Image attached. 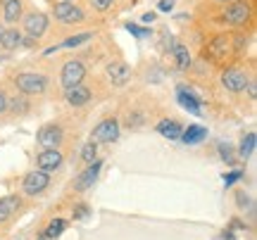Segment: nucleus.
Listing matches in <instances>:
<instances>
[{
    "label": "nucleus",
    "mask_w": 257,
    "mask_h": 240,
    "mask_svg": "<svg viewBox=\"0 0 257 240\" xmlns=\"http://www.w3.org/2000/svg\"><path fill=\"white\" fill-rule=\"evenodd\" d=\"M15 86H17V91L24 93V95H41V93H46V88H48V79L43 74L27 72V74L15 76Z\"/></svg>",
    "instance_id": "nucleus-1"
},
{
    "label": "nucleus",
    "mask_w": 257,
    "mask_h": 240,
    "mask_svg": "<svg viewBox=\"0 0 257 240\" xmlns=\"http://www.w3.org/2000/svg\"><path fill=\"white\" fill-rule=\"evenodd\" d=\"M250 17H252V5L248 0H233L224 12V22L231 27H243Z\"/></svg>",
    "instance_id": "nucleus-2"
},
{
    "label": "nucleus",
    "mask_w": 257,
    "mask_h": 240,
    "mask_svg": "<svg viewBox=\"0 0 257 240\" xmlns=\"http://www.w3.org/2000/svg\"><path fill=\"white\" fill-rule=\"evenodd\" d=\"M53 12H55V19L57 22H62V24H79V22H83V17H86L83 10L79 8V5H74V0L55 3Z\"/></svg>",
    "instance_id": "nucleus-3"
},
{
    "label": "nucleus",
    "mask_w": 257,
    "mask_h": 240,
    "mask_svg": "<svg viewBox=\"0 0 257 240\" xmlns=\"http://www.w3.org/2000/svg\"><path fill=\"white\" fill-rule=\"evenodd\" d=\"M48 185H50V174H48V171H41V169H34V171H29V174L24 176L22 190L27 195H41Z\"/></svg>",
    "instance_id": "nucleus-4"
},
{
    "label": "nucleus",
    "mask_w": 257,
    "mask_h": 240,
    "mask_svg": "<svg viewBox=\"0 0 257 240\" xmlns=\"http://www.w3.org/2000/svg\"><path fill=\"white\" fill-rule=\"evenodd\" d=\"M221 83H224V88L231 93H243L248 88L250 79L240 67H229V69H224V74H221Z\"/></svg>",
    "instance_id": "nucleus-5"
},
{
    "label": "nucleus",
    "mask_w": 257,
    "mask_h": 240,
    "mask_svg": "<svg viewBox=\"0 0 257 240\" xmlns=\"http://www.w3.org/2000/svg\"><path fill=\"white\" fill-rule=\"evenodd\" d=\"M36 138H38V145L43 150H55L62 145L64 131H62V126H57V124H46V126H41Z\"/></svg>",
    "instance_id": "nucleus-6"
},
{
    "label": "nucleus",
    "mask_w": 257,
    "mask_h": 240,
    "mask_svg": "<svg viewBox=\"0 0 257 240\" xmlns=\"http://www.w3.org/2000/svg\"><path fill=\"white\" fill-rule=\"evenodd\" d=\"M100 169H102V162L98 157L93 159V162H88V166L76 176V181H74V190L83 193V190L93 188V183H95V181H98V176H100Z\"/></svg>",
    "instance_id": "nucleus-7"
},
{
    "label": "nucleus",
    "mask_w": 257,
    "mask_h": 240,
    "mask_svg": "<svg viewBox=\"0 0 257 240\" xmlns=\"http://www.w3.org/2000/svg\"><path fill=\"white\" fill-rule=\"evenodd\" d=\"M119 138V121L117 119H102L91 133L93 143H112Z\"/></svg>",
    "instance_id": "nucleus-8"
},
{
    "label": "nucleus",
    "mask_w": 257,
    "mask_h": 240,
    "mask_svg": "<svg viewBox=\"0 0 257 240\" xmlns=\"http://www.w3.org/2000/svg\"><path fill=\"white\" fill-rule=\"evenodd\" d=\"M83 76H86V67H83V62H79V60H69V62H64V67H62L60 81H62L64 88H72V86H76V83L83 81Z\"/></svg>",
    "instance_id": "nucleus-9"
},
{
    "label": "nucleus",
    "mask_w": 257,
    "mask_h": 240,
    "mask_svg": "<svg viewBox=\"0 0 257 240\" xmlns=\"http://www.w3.org/2000/svg\"><path fill=\"white\" fill-rule=\"evenodd\" d=\"M46 31H48V17L43 12H31V15L24 17V34L29 38L38 41L41 36H46Z\"/></svg>",
    "instance_id": "nucleus-10"
},
{
    "label": "nucleus",
    "mask_w": 257,
    "mask_h": 240,
    "mask_svg": "<svg viewBox=\"0 0 257 240\" xmlns=\"http://www.w3.org/2000/svg\"><path fill=\"white\" fill-rule=\"evenodd\" d=\"M64 157H62V152L60 150H43V152H38V157H36V169H41V171H57L60 166H62Z\"/></svg>",
    "instance_id": "nucleus-11"
},
{
    "label": "nucleus",
    "mask_w": 257,
    "mask_h": 240,
    "mask_svg": "<svg viewBox=\"0 0 257 240\" xmlns=\"http://www.w3.org/2000/svg\"><path fill=\"white\" fill-rule=\"evenodd\" d=\"M64 100L69 102L72 107H81V105H86L91 100V91L83 83H76L72 88H64Z\"/></svg>",
    "instance_id": "nucleus-12"
},
{
    "label": "nucleus",
    "mask_w": 257,
    "mask_h": 240,
    "mask_svg": "<svg viewBox=\"0 0 257 240\" xmlns=\"http://www.w3.org/2000/svg\"><path fill=\"white\" fill-rule=\"evenodd\" d=\"M176 100L181 102V107H186L188 112H193L195 117H200L202 110H200V100L193 95V93H188V88L186 86H179V93H176Z\"/></svg>",
    "instance_id": "nucleus-13"
},
{
    "label": "nucleus",
    "mask_w": 257,
    "mask_h": 240,
    "mask_svg": "<svg viewBox=\"0 0 257 240\" xmlns=\"http://www.w3.org/2000/svg\"><path fill=\"white\" fill-rule=\"evenodd\" d=\"M157 133L165 136V138H169V140H179L181 138V133H184V126L174 119H162L160 124H157Z\"/></svg>",
    "instance_id": "nucleus-14"
},
{
    "label": "nucleus",
    "mask_w": 257,
    "mask_h": 240,
    "mask_svg": "<svg viewBox=\"0 0 257 240\" xmlns=\"http://www.w3.org/2000/svg\"><path fill=\"white\" fill-rule=\"evenodd\" d=\"M231 50V43L226 36H217L214 41H210V46H207V53L212 55V60H221V57H226Z\"/></svg>",
    "instance_id": "nucleus-15"
},
{
    "label": "nucleus",
    "mask_w": 257,
    "mask_h": 240,
    "mask_svg": "<svg viewBox=\"0 0 257 240\" xmlns=\"http://www.w3.org/2000/svg\"><path fill=\"white\" fill-rule=\"evenodd\" d=\"M205 138H207V129H205V126H198V124L184 129V133H181V140H184L186 145H198V143H202Z\"/></svg>",
    "instance_id": "nucleus-16"
},
{
    "label": "nucleus",
    "mask_w": 257,
    "mask_h": 240,
    "mask_svg": "<svg viewBox=\"0 0 257 240\" xmlns=\"http://www.w3.org/2000/svg\"><path fill=\"white\" fill-rule=\"evenodd\" d=\"M107 76L112 79V83H126V79L131 76V69L126 62H112L107 67Z\"/></svg>",
    "instance_id": "nucleus-17"
},
{
    "label": "nucleus",
    "mask_w": 257,
    "mask_h": 240,
    "mask_svg": "<svg viewBox=\"0 0 257 240\" xmlns=\"http://www.w3.org/2000/svg\"><path fill=\"white\" fill-rule=\"evenodd\" d=\"M17 46H22V31H17V29H3L0 31V48L12 50Z\"/></svg>",
    "instance_id": "nucleus-18"
},
{
    "label": "nucleus",
    "mask_w": 257,
    "mask_h": 240,
    "mask_svg": "<svg viewBox=\"0 0 257 240\" xmlns=\"http://www.w3.org/2000/svg\"><path fill=\"white\" fill-rule=\"evenodd\" d=\"M19 17H22V0H5V5H3V19L8 24H15V22H19Z\"/></svg>",
    "instance_id": "nucleus-19"
},
{
    "label": "nucleus",
    "mask_w": 257,
    "mask_h": 240,
    "mask_svg": "<svg viewBox=\"0 0 257 240\" xmlns=\"http://www.w3.org/2000/svg\"><path fill=\"white\" fill-rule=\"evenodd\" d=\"M174 60L179 72H186L191 67V55H188V48L186 46H174Z\"/></svg>",
    "instance_id": "nucleus-20"
},
{
    "label": "nucleus",
    "mask_w": 257,
    "mask_h": 240,
    "mask_svg": "<svg viewBox=\"0 0 257 240\" xmlns=\"http://www.w3.org/2000/svg\"><path fill=\"white\" fill-rule=\"evenodd\" d=\"M17 204H19L17 197H0V221L10 219L15 214V209H17Z\"/></svg>",
    "instance_id": "nucleus-21"
},
{
    "label": "nucleus",
    "mask_w": 257,
    "mask_h": 240,
    "mask_svg": "<svg viewBox=\"0 0 257 240\" xmlns=\"http://www.w3.org/2000/svg\"><path fill=\"white\" fill-rule=\"evenodd\" d=\"M255 143H257V136L250 131L248 136H243V140H240V148H238V155L243 159H248L250 155H252V150H255Z\"/></svg>",
    "instance_id": "nucleus-22"
},
{
    "label": "nucleus",
    "mask_w": 257,
    "mask_h": 240,
    "mask_svg": "<svg viewBox=\"0 0 257 240\" xmlns=\"http://www.w3.org/2000/svg\"><path fill=\"white\" fill-rule=\"evenodd\" d=\"M64 228H67V221H64V219H53V221L48 223V228L43 233L48 235V240H57L64 233Z\"/></svg>",
    "instance_id": "nucleus-23"
},
{
    "label": "nucleus",
    "mask_w": 257,
    "mask_h": 240,
    "mask_svg": "<svg viewBox=\"0 0 257 240\" xmlns=\"http://www.w3.org/2000/svg\"><path fill=\"white\" fill-rule=\"evenodd\" d=\"M93 38V34H79V36H72V38H67V41H62L60 46H57V50L60 48H79V46H83V43H88Z\"/></svg>",
    "instance_id": "nucleus-24"
},
{
    "label": "nucleus",
    "mask_w": 257,
    "mask_h": 240,
    "mask_svg": "<svg viewBox=\"0 0 257 240\" xmlns=\"http://www.w3.org/2000/svg\"><path fill=\"white\" fill-rule=\"evenodd\" d=\"M95 157H98V145L91 140V143H86V145L81 148V159L88 164V162H93Z\"/></svg>",
    "instance_id": "nucleus-25"
},
{
    "label": "nucleus",
    "mask_w": 257,
    "mask_h": 240,
    "mask_svg": "<svg viewBox=\"0 0 257 240\" xmlns=\"http://www.w3.org/2000/svg\"><path fill=\"white\" fill-rule=\"evenodd\" d=\"M126 29L134 34L136 38H146V36H150V29H143V27H136V24H126Z\"/></svg>",
    "instance_id": "nucleus-26"
},
{
    "label": "nucleus",
    "mask_w": 257,
    "mask_h": 240,
    "mask_svg": "<svg viewBox=\"0 0 257 240\" xmlns=\"http://www.w3.org/2000/svg\"><path fill=\"white\" fill-rule=\"evenodd\" d=\"M93 3V8L98 10V12H107V10L112 8V3H114V0H91Z\"/></svg>",
    "instance_id": "nucleus-27"
},
{
    "label": "nucleus",
    "mask_w": 257,
    "mask_h": 240,
    "mask_svg": "<svg viewBox=\"0 0 257 240\" xmlns=\"http://www.w3.org/2000/svg\"><path fill=\"white\" fill-rule=\"evenodd\" d=\"M243 178V171H231V174H224V185H233L236 181Z\"/></svg>",
    "instance_id": "nucleus-28"
},
{
    "label": "nucleus",
    "mask_w": 257,
    "mask_h": 240,
    "mask_svg": "<svg viewBox=\"0 0 257 240\" xmlns=\"http://www.w3.org/2000/svg\"><path fill=\"white\" fill-rule=\"evenodd\" d=\"M88 214H91V209H88L86 204H81V207H79V209L74 212V221H79V219H86Z\"/></svg>",
    "instance_id": "nucleus-29"
},
{
    "label": "nucleus",
    "mask_w": 257,
    "mask_h": 240,
    "mask_svg": "<svg viewBox=\"0 0 257 240\" xmlns=\"http://www.w3.org/2000/svg\"><path fill=\"white\" fill-rule=\"evenodd\" d=\"M219 155H221V157H224V159H226L229 164H231V162H233V155H231V148H229V145H224V143H221V145H219Z\"/></svg>",
    "instance_id": "nucleus-30"
},
{
    "label": "nucleus",
    "mask_w": 257,
    "mask_h": 240,
    "mask_svg": "<svg viewBox=\"0 0 257 240\" xmlns=\"http://www.w3.org/2000/svg\"><path fill=\"white\" fill-rule=\"evenodd\" d=\"M174 0H160V12H172Z\"/></svg>",
    "instance_id": "nucleus-31"
},
{
    "label": "nucleus",
    "mask_w": 257,
    "mask_h": 240,
    "mask_svg": "<svg viewBox=\"0 0 257 240\" xmlns=\"http://www.w3.org/2000/svg\"><path fill=\"white\" fill-rule=\"evenodd\" d=\"M5 112H8V95L0 91V117H3Z\"/></svg>",
    "instance_id": "nucleus-32"
},
{
    "label": "nucleus",
    "mask_w": 257,
    "mask_h": 240,
    "mask_svg": "<svg viewBox=\"0 0 257 240\" xmlns=\"http://www.w3.org/2000/svg\"><path fill=\"white\" fill-rule=\"evenodd\" d=\"M155 12H146V15H143V22H146V24H150V22H155Z\"/></svg>",
    "instance_id": "nucleus-33"
},
{
    "label": "nucleus",
    "mask_w": 257,
    "mask_h": 240,
    "mask_svg": "<svg viewBox=\"0 0 257 240\" xmlns=\"http://www.w3.org/2000/svg\"><path fill=\"white\" fill-rule=\"evenodd\" d=\"M238 204H240V207H248V195L238 193Z\"/></svg>",
    "instance_id": "nucleus-34"
},
{
    "label": "nucleus",
    "mask_w": 257,
    "mask_h": 240,
    "mask_svg": "<svg viewBox=\"0 0 257 240\" xmlns=\"http://www.w3.org/2000/svg\"><path fill=\"white\" fill-rule=\"evenodd\" d=\"M36 240H48V235H46V233H41V235H38Z\"/></svg>",
    "instance_id": "nucleus-35"
},
{
    "label": "nucleus",
    "mask_w": 257,
    "mask_h": 240,
    "mask_svg": "<svg viewBox=\"0 0 257 240\" xmlns=\"http://www.w3.org/2000/svg\"><path fill=\"white\" fill-rule=\"evenodd\" d=\"M217 3H233V0H217Z\"/></svg>",
    "instance_id": "nucleus-36"
}]
</instances>
